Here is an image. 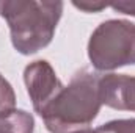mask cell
<instances>
[{
  "instance_id": "obj_3",
  "label": "cell",
  "mask_w": 135,
  "mask_h": 133,
  "mask_svg": "<svg viewBox=\"0 0 135 133\" xmlns=\"http://www.w3.org/2000/svg\"><path fill=\"white\" fill-rule=\"evenodd\" d=\"M88 57L98 70H113L135 64V24L110 19L93 32Z\"/></svg>"
},
{
  "instance_id": "obj_10",
  "label": "cell",
  "mask_w": 135,
  "mask_h": 133,
  "mask_svg": "<svg viewBox=\"0 0 135 133\" xmlns=\"http://www.w3.org/2000/svg\"><path fill=\"white\" fill-rule=\"evenodd\" d=\"M115 11H119L123 14H129V16H135V2H118L110 5Z\"/></svg>"
},
{
  "instance_id": "obj_9",
  "label": "cell",
  "mask_w": 135,
  "mask_h": 133,
  "mask_svg": "<svg viewBox=\"0 0 135 133\" xmlns=\"http://www.w3.org/2000/svg\"><path fill=\"white\" fill-rule=\"evenodd\" d=\"M72 5L85 13H99L108 6L107 3H99V2H72Z\"/></svg>"
},
{
  "instance_id": "obj_2",
  "label": "cell",
  "mask_w": 135,
  "mask_h": 133,
  "mask_svg": "<svg viewBox=\"0 0 135 133\" xmlns=\"http://www.w3.org/2000/svg\"><path fill=\"white\" fill-rule=\"evenodd\" d=\"M61 13L63 2H0V14L8 22L11 42L22 55L36 53L50 44Z\"/></svg>"
},
{
  "instance_id": "obj_7",
  "label": "cell",
  "mask_w": 135,
  "mask_h": 133,
  "mask_svg": "<svg viewBox=\"0 0 135 133\" xmlns=\"http://www.w3.org/2000/svg\"><path fill=\"white\" fill-rule=\"evenodd\" d=\"M16 110V94L13 86L0 74V117Z\"/></svg>"
},
{
  "instance_id": "obj_1",
  "label": "cell",
  "mask_w": 135,
  "mask_h": 133,
  "mask_svg": "<svg viewBox=\"0 0 135 133\" xmlns=\"http://www.w3.org/2000/svg\"><path fill=\"white\" fill-rule=\"evenodd\" d=\"M99 77L90 70L77 72L41 114L50 133H75L90 129L101 110Z\"/></svg>"
},
{
  "instance_id": "obj_6",
  "label": "cell",
  "mask_w": 135,
  "mask_h": 133,
  "mask_svg": "<svg viewBox=\"0 0 135 133\" xmlns=\"http://www.w3.org/2000/svg\"><path fill=\"white\" fill-rule=\"evenodd\" d=\"M33 116L24 110H14L0 117V133H33Z\"/></svg>"
},
{
  "instance_id": "obj_11",
  "label": "cell",
  "mask_w": 135,
  "mask_h": 133,
  "mask_svg": "<svg viewBox=\"0 0 135 133\" xmlns=\"http://www.w3.org/2000/svg\"><path fill=\"white\" fill-rule=\"evenodd\" d=\"M75 133H96V130H90V129H86V130H80V132H75Z\"/></svg>"
},
{
  "instance_id": "obj_4",
  "label": "cell",
  "mask_w": 135,
  "mask_h": 133,
  "mask_svg": "<svg viewBox=\"0 0 135 133\" xmlns=\"http://www.w3.org/2000/svg\"><path fill=\"white\" fill-rule=\"evenodd\" d=\"M24 81L35 111L39 116L47 110V106L57 99V96L65 88V85L57 77L54 67L46 60L33 61L25 67Z\"/></svg>"
},
{
  "instance_id": "obj_8",
  "label": "cell",
  "mask_w": 135,
  "mask_h": 133,
  "mask_svg": "<svg viewBox=\"0 0 135 133\" xmlns=\"http://www.w3.org/2000/svg\"><path fill=\"white\" fill-rule=\"evenodd\" d=\"M96 133H135V119H116L96 129Z\"/></svg>"
},
{
  "instance_id": "obj_5",
  "label": "cell",
  "mask_w": 135,
  "mask_h": 133,
  "mask_svg": "<svg viewBox=\"0 0 135 133\" xmlns=\"http://www.w3.org/2000/svg\"><path fill=\"white\" fill-rule=\"evenodd\" d=\"M101 102L110 108L135 111V77L126 74H108L99 78Z\"/></svg>"
}]
</instances>
